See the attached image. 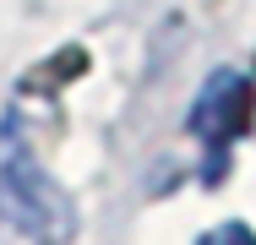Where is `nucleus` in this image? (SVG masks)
<instances>
[{
  "label": "nucleus",
  "mask_w": 256,
  "mask_h": 245,
  "mask_svg": "<svg viewBox=\"0 0 256 245\" xmlns=\"http://www.w3.org/2000/svg\"><path fill=\"white\" fill-rule=\"evenodd\" d=\"M0 224L38 245H66L76 234L71 196L50 180V169L33 158L16 120H0Z\"/></svg>",
  "instance_id": "f257e3e1"
},
{
  "label": "nucleus",
  "mask_w": 256,
  "mask_h": 245,
  "mask_svg": "<svg viewBox=\"0 0 256 245\" xmlns=\"http://www.w3.org/2000/svg\"><path fill=\"white\" fill-rule=\"evenodd\" d=\"M246 114H251V82H246L240 71H212L207 88L196 93V104H191V114H186V126H191L202 142L224 147L246 126Z\"/></svg>",
  "instance_id": "f03ea898"
},
{
  "label": "nucleus",
  "mask_w": 256,
  "mask_h": 245,
  "mask_svg": "<svg viewBox=\"0 0 256 245\" xmlns=\"http://www.w3.org/2000/svg\"><path fill=\"white\" fill-rule=\"evenodd\" d=\"M196 245H256V234L246 224H218V229H207Z\"/></svg>",
  "instance_id": "7ed1b4c3"
}]
</instances>
